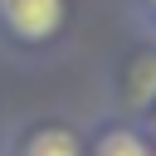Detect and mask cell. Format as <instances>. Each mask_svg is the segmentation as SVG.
Returning a JSON list of instances; mask_svg holds the SVG:
<instances>
[{
  "label": "cell",
  "instance_id": "1",
  "mask_svg": "<svg viewBox=\"0 0 156 156\" xmlns=\"http://www.w3.org/2000/svg\"><path fill=\"white\" fill-rule=\"evenodd\" d=\"M0 24L24 44H44L63 24V0H0Z\"/></svg>",
  "mask_w": 156,
  "mask_h": 156
},
{
  "label": "cell",
  "instance_id": "3",
  "mask_svg": "<svg viewBox=\"0 0 156 156\" xmlns=\"http://www.w3.org/2000/svg\"><path fill=\"white\" fill-rule=\"evenodd\" d=\"M93 156H151V146H146L132 127H112V132H102V136H98Z\"/></svg>",
  "mask_w": 156,
  "mask_h": 156
},
{
  "label": "cell",
  "instance_id": "4",
  "mask_svg": "<svg viewBox=\"0 0 156 156\" xmlns=\"http://www.w3.org/2000/svg\"><path fill=\"white\" fill-rule=\"evenodd\" d=\"M151 5H156V0H151Z\"/></svg>",
  "mask_w": 156,
  "mask_h": 156
},
{
  "label": "cell",
  "instance_id": "2",
  "mask_svg": "<svg viewBox=\"0 0 156 156\" xmlns=\"http://www.w3.org/2000/svg\"><path fill=\"white\" fill-rule=\"evenodd\" d=\"M20 156H83V146H78V136L63 132V127H39V132L24 141Z\"/></svg>",
  "mask_w": 156,
  "mask_h": 156
}]
</instances>
